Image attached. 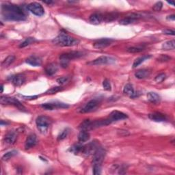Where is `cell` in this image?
<instances>
[{
    "label": "cell",
    "mask_w": 175,
    "mask_h": 175,
    "mask_svg": "<svg viewBox=\"0 0 175 175\" xmlns=\"http://www.w3.org/2000/svg\"><path fill=\"white\" fill-rule=\"evenodd\" d=\"M70 80H71L70 76H64L58 78V79L57 80V82L60 84V85H64V84L68 83Z\"/></svg>",
    "instance_id": "obj_35"
},
{
    "label": "cell",
    "mask_w": 175,
    "mask_h": 175,
    "mask_svg": "<svg viewBox=\"0 0 175 175\" xmlns=\"http://www.w3.org/2000/svg\"><path fill=\"white\" fill-rule=\"evenodd\" d=\"M28 10L31 12L32 14H34V15H37V16H38V17L43 16L45 13L43 7L37 2H33V3H31V4H28Z\"/></svg>",
    "instance_id": "obj_9"
},
{
    "label": "cell",
    "mask_w": 175,
    "mask_h": 175,
    "mask_svg": "<svg viewBox=\"0 0 175 175\" xmlns=\"http://www.w3.org/2000/svg\"><path fill=\"white\" fill-rule=\"evenodd\" d=\"M93 173L95 175L101 174V165H93Z\"/></svg>",
    "instance_id": "obj_40"
},
{
    "label": "cell",
    "mask_w": 175,
    "mask_h": 175,
    "mask_svg": "<svg viewBox=\"0 0 175 175\" xmlns=\"http://www.w3.org/2000/svg\"><path fill=\"white\" fill-rule=\"evenodd\" d=\"M167 19L174 21V19H175V15L173 14V15H170V16H168L167 17Z\"/></svg>",
    "instance_id": "obj_45"
},
{
    "label": "cell",
    "mask_w": 175,
    "mask_h": 175,
    "mask_svg": "<svg viewBox=\"0 0 175 175\" xmlns=\"http://www.w3.org/2000/svg\"><path fill=\"white\" fill-rule=\"evenodd\" d=\"M168 4H171L172 6H174V2H168Z\"/></svg>",
    "instance_id": "obj_47"
},
{
    "label": "cell",
    "mask_w": 175,
    "mask_h": 175,
    "mask_svg": "<svg viewBox=\"0 0 175 175\" xmlns=\"http://www.w3.org/2000/svg\"><path fill=\"white\" fill-rule=\"evenodd\" d=\"M0 102H1V103L2 105H5V104L13 105L19 108V109L21 110H25V108L23 107V105L21 103V102L14 97L2 96L1 99H0Z\"/></svg>",
    "instance_id": "obj_8"
},
{
    "label": "cell",
    "mask_w": 175,
    "mask_h": 175,
    "mask_svg": "<svg viewBox=\"0 0 175 175\" xmlns=\"http://www.w3.org/2000/svg\"><path fill=\"white\" fill-rule=\"evenodd\" d=\"M25 76L23 74H17L12 77V82L15 86H21L25 82Z\"/></svg>",
    "instance_id": "obj_16"
},
{
    "label": "cell",
    "mask_w": 175,
    "mask_h": 175,
    "mask_svg": "<svg viewBox=\"0 0 175 175\" xmlns=\"http://www.w3.org/2000/svg\"><path fill=\"white\" fill-rule=\"evenodd\" d=\"M17 138V134L16 132L10 131L5 135L4 141L5 142L8 144H13L15 143Z\"/></svg>",
    "instance_id": "obj_19"
},
{
    "label": "cell",
    "mask_w": 175,
    "mask_h": 175,
    "mask_svg": "<svg viewBox=\"0 0 175 175\" xmlns=\"http://www.w3.org/2000/svg\"><path fill=\"white\" fill-rule=\"evenodd\" d=\"M123 93L133 99L138 97L139 96L138 93L134 91V87H133V86L130 84H127L125 86L124 88H123Z\"/></svg>",
    "instance_id": "obj_18"
},
{
    "label": "cell",
    "mask_w": 175,
    "mask_h": 175,
    "mask_svg": "<svg viewBox=\"0 0 175 175\" xmlns=\"http://www.w3.org/2000/svg\"><path fill=\"white\" fill-rule=\"evenodd\" d=\"M103 87L104 90H107V91H110L111 90V86L110 84V81L108 80H105L103 81Z\"/></svg>",
    "instance_id": "obj_37"
},
{
    "label": "cell",
    "mask_w": 175,
    "mask_h": 175,
    "mask_svg": "<svg viewBox=\"0 0 175 175\" xmlns=\"http://www.w3.org/2000/svg\"><path fill=\"white\" fill-rule=\"evenodd\" d=\"M53 43L60 47H73L79 44L80 41L71 37L65 32H61L52 41Z\"/></svg>",
    "instance_id": "obj_2"
},
{
    "label": "cell",
    "mask_w": 175,
    "mask_h": 175,
    "mask_svg": "<svg viewBox=\"0 0 175 175\" xmlns=\"http://www.w3.org/2000/svg\"><path fill=\"white\" fill-rule=\"evenodd\" d=\"M171 60L170 57H169L166 55H164V54H162L158 58V60L159 62H168L170 61Z\"/></svg>",
    "instance_id": "obj_42"
},
{
    "label": "cell",
    "mask_w": 175,
    "mask_h": 175,
    "mask_svg": "<svg viewBox=\"0 0 175 175\" xmlns=\"http://www.w3.org/2000/svg\"><path fill=\"white\" fill-rule=\"evenodd\" d=\"M17 154V150H12V151H9L4 154V156L2 157V160L4 161H7L8 159H10V158H13L14 155H16Z\"/></svg>",
    "instance_id": "obj_34"
},
{
    "label": "cell",
    "mask_w": 175,
    "mask_h": 175,
    "mask_svg": "<svg viewBox=\"0 0 175 175\" xmlns=\"http://www.w3.org/2000/svg\"><path fill=\"white\" fill-rule=\"evenodd\" d=\"M90 22L95 25H98V24L101 23L103 21V15L101 13H95L90 15L89 18Z\"/></svg>",
    "instance_id": "obj_20"
},
{
    "label": "cell",
    "mask_w": 175,
    "mask_h": 175,
    "mask_svg": "<svg viewBox=\"0 0 175 175\" xmlns=\"http://www.w3.org/2000/svg\"><path fill=\"white\" fill-rule=\"evenodd\" d=\"M37 41L35 40V38H27L25 41H24L22 43H21L19 45V47L20 48H23V47H25L27 46H28V45H31L32 43H34V42H36Z\"/></svg>",
    "instance_id": "obj_33"
},
{
    "label": "cell",
    "mask_w": 175,
    "mask_h": 175,
    "mask_svg": "<svg viewBox=\"0 0 175 175\" xmlns=\"http://www.w3.org/2000/svg\"><path fill=\"white\" fill-rule=\"evenodd\" d=\"M106 151L102 147H99L95 153L93 154V165H101L104 160Z\"/></svg>",
    "instance_id": "obj_6"
},
{
    "label": "cell",
    "mask_w": 175,
    "mask_h": 175,
    "mask_svg": "<svg viewBox=\"0 0 175 175\" xmlns=\"http://www.w3.org/2000/svg\"><path fill=\"white\" fill-rule=\"evenodd\" d=\"M2 14L3 18L7 21H20L26 19V14L21 8L9 3L2 5Z\"/></svg>",
    "instance_id": "obj_1"
},
{
    "label": "cell",
    "mask_w": 175,
    "mask_h": 175,
    "mask_svg": "<svg viewBox=\"0 0 175 175\" xmlns=\"http://www.w3.org/2000/svg\"><path fill=\"white\" fill-rule=\"evenodd\" d=\"M144 47L143 46H138V47H131L128 48L126 51L127 52L131 53H140L141 51H142L144 50Z\"/></svg>",
    "instance_id": "obj_31"
},
{
    "label": "cell",
    "mask_w": 175,
    "mask_h": 175,
    "mask_svg": "<svg viewBox=\"0 0 175 175\" xmlns=\"http://www.w3.org/2000/svg\"><path fill=\"white\" fill-rule=\"evenodd\" d=\"M114 40L111 38H102L95 42L94 44H93V47H94L95 49H104V48L110 46V45L112 44Z\"/></svg>",
    "instance_id": "obj_11"
},
{
    "label": "cell",
    "mask_w": 175,
    "mask_h": 175,
    "mask_svg": "<svg viewBox=\"0 0 175 175\" xmlns=\"http://www.w3.org/2000/svg\"><path fill=\"white\" fill-rule=\"evenodd\" d=\"M1 89H2L1 92L2 93V92H3V90H4V86H3V85H2V86H1Z\"/></svg>",
    "instance_id": "obj_48"
},
{
    "label": "cell",
    "mask_w": 175,
    "mask_h": 175,
    "mask_svg": "<svg viewBox=\"0 0 175 175\" xmlns=\"http://www.w3.org/2000/svg\"><path fill=\"white\" fill-rule=\"evenodd\" d=\"M99 148L98 144L95 142H92L89 143L88 145L84 146L83 149V153L86 154V155H93L95 153V151Z\"/></svg>",
    "instance_id": "obj_13"
},
{
    "label": "cell",
    "mask_w": 175,
    "mask_h": 175,
    "mask_svg": "<svg viewBox=\"0 0 175 175\" xmlns=\"http://www.w3.org/2000/svg\"><path fill=\"white\" fill-rule=\"evenodd\" d=\"M118 16H119V15H118V14L116 13L107 14L105 15H103V21H105L107 22L112 21H114L117 19Z\"/></svg>",
    "instance_id": "obj_28"
},
{
    "label": "cell",
    "mask_w": 175,
    "mask_h": 175,
    "mask_svg": "<svg viewBox=\"0 0 175 175\" xmlns=\"http://www.w3.org/2000/svg\"><path fill=\"white\" fill-rule=\"evenodd\" d=\"M161 48L164 50H173L175 48V41L172 40L165 42L162 44Z\"/></svg>",
    "instance_id": "obj_27"
},
{
    "label": "cell",
    "mask_w": 175,
    "mask_h": 175,
    "mask_svg": "<svg viewBox=\"0 0 175 175\" xmlns=\"http://www.w3.org/2000/svg\"><path fill=\"white\" fill-rule=\"evenodd\" d=\"M147 99L153 104H159L161 101V96L156 92H150L147 94Z\"/></svg>",
    "instance_id": "obj_23"
},
{
    "label": "cell",
    "mask_w": 175,
    "mask_h": 175,
    "mask_svg": "<svg viewBox=\"0 0 175 175\" xmlns=\"http://www.w3.org/2000/svg\"><path fill=\"white\" fill-rule=\"evenodd\" d=\"M44 3H45V4H53V2L52 1H48V2H47V1H44L43 2Z\"/></svg>",
    "instance_id": "obj_46"
},
{
    "label": "cell",
    "mask_w": 175,
    "mask_h": 175,
    "mask_svg": "<svg viewBox=\"0 0 175 175\" xmlns=\"http://www.w3.org/2000/svg\"><path fill=\"white\" fill-rule=\"evenodd\" d=\"M150 72L147 70V69H141V70L138 71L136 73H135V76L138 79L142 80L144 78H146L147 77H149L150 75Z\"/></svg>",
    "instance_id": "obj_24"
},
{
    "label": "cell",
    "mask_w": 175,
    "mask_h": 175,
    "mask_svg": "<svg viewBox=\"0 0 175 175\" xmlns=\"http://www.w3.org/2000/svg\"><path fill=\"white\" fill-rule=\"evenodd\" d=\"M151 57L152 56L150 55H145V56H143L142 57H140V58H137L134 62V63H133V68H135L138 67V66H140L142 63H143L144 61H146V60L150 59Z\"/></svg>",
    "instance_id": "obj_26"
},
{
    "label": "cell",
    "mask_w": 175,
    "mask_h": 175,
    "mask_svg": "<svg viewBox=\"0 0 175 175\" xmlns=\"http://www.w3.org/2000/svg\"><path fill=\"white\" fill-rule=\"evenodd\" d=\"M90 138V134L85 130H81L79 135H78V140H79L80 142H86L89 140Z\"/></svg>",
    "instance_id": "obj_25"
},
{
    "label": "cell",
    "mask_w": 175,
    "mask_h": 175,
    "mask_svg": "<svg viewBox=\"0 0 175 175\" xmlns=\"http://www.w3.org/2000/svg\"><path fill=\"white\" fill-rule=\"evenodd\" d=\"M139 18H140V17H139L138 14H131V15H129V16L123 18L120 21L119 23L120 24H121V25H129V24H132L135 22H136Z\"/></svg>",
    "instance_id": "obj_14"
},
{
    "label": "cell",
    "mask_w": 175,
    "mask_h": 175,
    "mask_svg": "<svg viewBox=\"0 0 175 175\" xmlns=\"http://www.w3.org/2000/svg\"><path fill=\"white\" fill-rule=\"evenodd\" d=\"M91 123L92 121H90V120H85L81 123V125H80V128L81 130H89V129H91Z\"/></svg>",
    "instance_id": "obj_29"
},
{
    "label": "cell",
    "mask_w": 175,
    "mask_h": 175,
    "mask_svg": "<svg viewBox=\"0 0 175 175\" xmlns=\"http://www.w3.org/2000/svg\"><path fill=\"white\" fill-rule=\"evenodd\" d=\"M163 7V3L161 2H158L154 4L153 7V10L155 12H159Z\"/></svg>",
    "instance_id": "obj_39"
},
{
    "label": "cell",
    "mask_w": 175,
    "mask_h": 175,
    "mask_svg": "<svg viewBox=\"0 0 175 175\" xmlns=\"http://www.w3.org/2000/svg\"><path fill=\"white\" fill-rule=\"evenodd\" d=\"M68 130L67 129H64V130H63V131L58 135V140H64V139L66 138V136H67V135H68Z\"/></svg>",
    "instance_id": "obj_38"
},
{
    "label": "cell",
    "mask_w": 175,
    "mask_h": 175,
    "mask_svg": "<svg viewBox=\"0 0 175 175\" xmlns=\"http://www.w3.org/2000/svg\"><path fill=\"white\" fill-rule=\"evenodd\" d=\"M99 105H100V101H99L98 99H92V100H90L89 102H88L84 107L81 108L80 112V113L92 112V111L96 110V109L99 107Z\"/></svg>",
    "instance_id": "obj_5"
},
{
    "label": "cell",
    "mask_w": 175,
    "mask_h": 175,
    "mask_svg": "<svg viewBox=\"0 0 175 175\" xmlns=\"http://www.w3.org/2000/svg\"><path fill=\"white\" fill-rule=\"evenodd\" d=\"M116 60L111 58L110 56H100L98 58H96L92 62H90L88 63V65H102V64H112V63L115 62Z\"/></svg>",
    "instance_id": "obj_7"
},
{
    "label": "cell",
    "mask_w": 175,
    "mask_h": 175,
    "mask_svg": "<svg viewBox=\"0 0 175 175\" xmlns=\"http://www.w3.org/2000/svg\"><path fill=\"white\" fill-rule=\"evenodd\" d=\"M163 33H164V34H166V35H172V36H174V30H172V29H165L163 31Z\"/></svg>",
    "instance_id": "obj_44"
},
{
    "label": "cell",
    "mask_w": 175,
    "mask_h": 175,
    "mask_svg": "<svg viewBox=\"0 0 175 175\" xmlns=\"http://www.w3.org/2000/svg\"><path fill=\"white\" fill-rule=\"evenodd\" d=\"M127 118L128 116L126 114L122 112V111L114 110L113 111H111L107 119L109 120V121L111 124V122L119 121V120H125L127 119Z\"/></svg>",
    "instance_id": "obj_10"
},
{
    "label": "cell",
    "mask_w": 175,
    "mask_h": 175,
    "mask_svg": "<svg viewBox=\"0 0 175 175\" xmlns=\"http://www.w3.org/2000/svg\"><path fill=\"white\" fill-rule=\"evenodd\" d=\"M81 56H83V53L80 51H71V52L62 53L60 56V65L62 68H66L71 60L81 58Z\"/></svg>",
    "instance_id": "obj_3"
},
{
    "label": "cell",
    "mask_w": 175,
    "mask_h": 175,
    "mask_svg": "<svg viewBox=\"0 0 175 175\" xmlns=\"http://www.w3.org/2000/svg\"><path fill=\"white\" fill-rule=\"evenodd\" d=\"M149 118L154 122H164L167 120V118L164 114L160 112H153L149 114Z\"/></svg>",
    "instance_id": "obj_15"
},
{
    "label": "cell",
    "mask_w": 175,
    "mask_h": 175,
    "mask_svg": "<svg viewBox=\"0 0 175 175\" xmlns=\"http://www.w3.org/2000/svg\"><path fill=\"white\" fill-rule=\"evenodd\" d=\"M165 77H166V76H165V74L161 73V74L158 75V76L155 78V81L157 83H161L162 81H164L165 80Z\"/></svg>",
    "instance_id": "obj_41"
},
{
    "label": "cell",
    "mask_w": 175,
    "mask_h": 175,
    "mask_svg": "<svg viewBox=\"0 0 175 175\" xmlns=\"http://www.w3.org/2000/svg\"><path fill=\"white\" fill-rule=\"evenodd\" d=\"M21 97L25 100H32V99H36L38 97V95L35 96H23L21 95Z\"/></svg>",
    "instance_id": "obj_43"
},
{
    "label": "cell",
    "mask_w": 175,
    "mask_h": 175,
    "mask_svg": "<svg viewBox=\"0 0 175 175\" xmlns=\"http://www.w3.org/2000/svg\"><path fill=\"white\" fill-rule=\"evenodd\" d=\"M62 90V88L61 86H55V87L51 88H50L49 90H48L46 93L47 94H50V95L55 94V93L56 92L61 91Z\"/></svg>",
    "instance_id": "obj_36"
},
{
    "label": "cell",
    "mask_w": 175,
    "mask_h": 175,
    "mask_svg": "<svg viewBox=\"0 0 175 175\" xmlns=\"http://www.w3.org/2000/svg\"><path fill=\"white\" fill-rule=\"evenodd\" d=\"M37 127L38 130L42 134H46L51 125V120L49 117L45 116H38L36 120Z\"/></svg>",
    "instance_id": "obj_4"
},
{
    "label": "cell",
    "mask_w": 175,
    "mask_h": 175,
    "mask_svg": "<svg viewBox=\"0 0 175 175\" xmlns=\"http://www.w3.org/2000/svg\"><path fill=\"white\" fill-rule=\"evenodd\" d=\"M41 106L46 110H53L56 109H61V108H67L68 105L62 103H48L42 104Z\"/></svg>",
    "instance_id": "obj_12"
},
{
    "label": "cell",
    "mask_w": 175,
    "mask_h": 175,
    "mask_svg": "<svg viewBox=\"0 0 175 175\" xmlns=\"http://www.w3.org/2000/svg\"><path fill=\"white\" fill-rule=\"evenodd\" d=\"M58 66L56 63H51L47 66L46 68H45V73L49 76H52L58 72Z\"/></svg>",
    "instance_id": "obj_22"
},
{
    "label": "cell",
    "mask_w": 175,
    "mask_h": 175,
    "mask_svg": "<svg viewBox=\"0 0 175 175\" xmlns=\"http://www.w3.org/2000/svg\"><path fill=\"white\" fill-rule=\"evenodd\" d=\"M14 60L15 57L14 56H9L2 62V66L3 67H8L14 61Z\"/></svg>",
    "instance_id": "obj_30"
},
{
    "label": "cell",
    "mask_w": 175,
    "mask_h": 175,
    "mask_svg": "<svg viewBox=\"0 0 175 175\" xmlns=\"http://www.w3.org/2000/svg\"><path fill=\"white\" fill-rule=\"evenodd\" d=\"M25 62L26 63H28V64L32 66H40L42 64L41 59L35 56H32L29 57V58L26 59Z\"/></svg>",
    "instance_id": "obj_21"
},
{
    "label": "cell",
    "mask_w": 175,
    "mask_h": 175,
    "mask_svg": "<svg viewBox=\"0 0 175 175\" xmlns=\"http://www.w3.org/2000/svg\"><path fill=\"white\" fill-rule=\"evenodd\" d=\"M83 149H84V146L81 145V144H75L72 147H71L70 150L71 152L74 153L75 154H77L79 153H81L83 152Z\"/></svg>",
    "instance_id": "obj_32"
},
{
    "label": "cell",
    "mask_w": 175,
    "mask_h": 175,
    "mask_svg": "<svg viewBox=\"0 0 175 175\" xmlns=\"http://www.w3.org/2000/svg\"><path fill=\"white\" fill-rule=\"evenodd\" d=\"M37 144V138L35 134H30L27 138L25 143V149H29L31 148L34 147L36 144Z\"/></svg>",
    "instance_id": "obj_17"
}]
</instances>
